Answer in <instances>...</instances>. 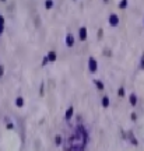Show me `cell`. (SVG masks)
<instances>
[{
    "instance_id": "7c38bea8",
    "label": "cell",
    "mask_w": 144,
    "mask_h": 151,
    "mask_svg": "<svg viewBox=\"0 0 144 151\" xmlns=\"http://www.w3.org/2000/svg\"><path fill=\"white\" fill-rule=\"evenodd\" d=\"M45 6H46V9H50V7H52V6H53V1H46V3H45Z\"/></svg>"
},
{
    "instance_id": "5bb4252c",
    "label": "cell",
    "mask_w": 144,
    "mask_h": 151,
    "mask_svg": "<svg viewBox=\"0 0 144 151\" xmlns=\"http://www.w3.org/2000/svg\"><path fill=\"white\" fill-rule=\"evenodd\" d=\"M126 6H127V1H122V3H120V6H119V7H120V9H125Z\"/></svg>"
},
{
    "instance_id": "4fadbf2b",
    "label": "cell",
    "mask_w": 144,
    "mask_h": 151,
    "mask_svg": "<svg viewBox=\"0 0 144 151\" xmlns=\"http://www.w3.org/2000/svg\"><path fill=\"white\" fill-rule=\"evenodd\" d=\"M56 144H62V137L60 136H56Z\"/></svg>"
},
{
    "instance_id": "7a4b0ae2",
    "label": "cell",
    "mask_w": 144,
    "mask_h": 151,
    "mask_svg": "<svg viewBox=\"0 0 144 151\" xmlns=\"http://www.w3.org/2000/svg\"><path fill=\"white\" fill-rule=\"evenodd\" d=\"M109 24H111L112 27H116L117 24H119V17L116 14H111V17H109Z\"/></svg>"
},
{
    "instance_id": "277c9868",
    "label": "cell",
    "mask_w": 144,
    "mask_h": 151,
    "mask_svg": "<svg viewBox=\"0 0 144 151\" xmlns=\"http://www.w3.org/2000/svg\"><path fill=\"white\" fill-rule=\"evenodd\" d=\"M66 45L67 46H73V45H74V38H73L72 34H69L66 36Z\"/></svg>"
},
{
    "instance_id": "9a60e30c",
    "label": "cell",
    "mask_w": 144,
    "mask_h": 151,
    "mask_svg": "<svg viewBox=\"0 0 144 151\" xmlns=\"http://www.w3.org/2000/svg\"><path fill=\"white\" fill-rule=\"evenodd\" d=\"M3 73H4V67H3L1 64H0V77L3 76Z\"/></svg>"
},
{
    "instance_id": "9c48e42d",
    "label": "cell",
    "mask_w": 144,
    "mask_h": 151,
    "mask_svg": "<svg viewBox=\"0 0 144 151\" xmlns=\"http://www.w3.org/2000/svg\"><path fill=\"white\" fill-rule=\"evenodd\" d=\"M94 83H95V85H97V88H98V89H104V84L101 83L99 80H95Z\"/></svg>"
},
{
    "instance_id": "8fae6325",
    "label": "cell",
    "mask_w": 144,
    "mask_h": 151,
    "mask_svg": "<svg viewBox=\"0 0 144 151\" xmlns=\"http://www.w3.org/2000/svg\"><path fill=\"white\" fill-rule=\"evenodd\" d=\"M136 101H137V99H136V95L132 94V95H130V104H132V105H136Z\"/></svg>"
},
{
    "instance_id": "2e32d148",
    "label": "cell",
    "mask_w": 144,
    "mask_h": 151,
    "mask_svg": "<svg viewBox=\"0 0 144 151\" xmlns=\"http://www.w3.org/2000/svg\"><path fill=\"white\" fill-rule=\"evenodd\" d=\"M123 92H125V91H123V88H119V95H120V97H123Z\"/></svg>"
},
{
    "instance_id": "8992f818",
    "label": "cell",
    "mask_w": 144,
    "mask_h": 151,
    "mask_svg": "<svg viewBox=\"0 0 144 151\" xmlns=\"http://www.w3.org/2000/svg\"><path fill=\"white\" fill-rule=\"evenodd\" d=\"M72 116H73V106H70V108L66 111V119L67 120H70V117Z\"/></svg>"
},
{
    "instance_id": "52a82bcc",
    "label": "cell",
    "mask_w": 144,
    "mask_h": 151,
    "mask_svg": "<svg viewBox=\"0 0 144 151\" xmlns=\"http://www.w3.org/2000/svg\"><path fill=\"white\" fill-rule=\"evenodd\" d=\"M3 29H4V18L3 16H0V34L3 32Z\"/></svg>"
},
{
    "instance_id": "5b68a950",
    "label": "cell",
    "mask_w": 144,
    "mask_h": 151,
    "mask_svg": "<svg viewBox=\"0 0 144 151\" xmlns=\"http://www.w3.org/2000/svg\"><path fill=\"white\" fill-rule=\"evenodd\" d=\"M46 57H48V60H49V62H55L56 60V53H55V52H49Z\"/></svg>"
},
{
    "instance_id": "3957f363",
    "label": "cell",
    "mask_w": 144,
    "mask_h": 151,
    "mask_svg": "<svg viewBox=\"0 0 144 151\" xmlns=\"http://www.w3.org/2000/svg\"><path fill=\"white\" fill-rule=\"evenodd\" d=\"M80 39H81V41H85V39H87V28L85 27L80 28Z\"/></svg>"
},
{
    "instance_id": "6da1fadb",
    "label": "cell",
    "mask_w": 144,
    "mask_h": 151,
    "mask_svg": "<svg viewBox=\"0 0 144 151\" xmlns=\"http://www.w3.org/2000/svg\"><path fill=\"white\" fill-rule=\"evenodd\" d=\"M88 67H90V71L95 73L97 71V60H95L94 57H90V62H88Z\"/></svg>"
},
{
    "instance_id": "ba28073f",
    "label": "cell",
    "mask_w": 144,
    "mask_h": 151,
    "mask_svg": "<svg viewBox=\"0 0 144 151\" xmlns=\"http://www.w3.org/2000/svg\"><path fill=\"white\" fill-rule=\"evenodd\" d=\"M22 104H24V99H22L21 97H18V98H17V101H16V105L18 106V108H21Z\"/></svg>"
},
{
    "instance_id": "30bf717a",
    "label": "cell",
    "mask_w": 144,
    "mask_h": 151,
    "mask_svg": "<svg viewBox=\"0 0 144 151\" xmlns=\"http://www.w3.org/2000/svg\"><path fill=\"white\" fill-rule=\"evenodd\" d=\"M102 105L105 106H109V98H108V97H104V98H102Z\"/></svg>"
}]
</instances>
